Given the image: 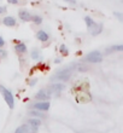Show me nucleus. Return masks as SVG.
<instances>
[{
  "mask_svg": "<svg viewBox=\"0 0 123 133\" xmlns=\"http://www.w3.org/2000/svg\"><path fill=\"white\" fill-rule=\"evenodd\" d=\"M71 74H73V68H67V69L59 70L51 77V81H68L70 79Z\"/></svg>",
  "mask_w": 123,
  "mask_h": 133,
  "instance_id": "obj_1",
  "label": "nucleus"
},
{
  "mask_svg": "<svg viewBox=\"0 0 123 133\" xmlns=\"http://www.w3.org/2000/svg\"><path fill=\"white\" fill-rule=\"evenodd\" d=\"M0 91H1V93H3V97H4V99H5V102L7 103V105H9V108L13 109V107H15V99H13V96H12L11 91L6 90V88L3 87V86H0Z\"/></svg>",
  "mask_w": 123,
  "mask_h": 133,
  "instance_id": "obj_2",
  "label": "nucleus"
},
{
  "mask_svg": "<svg viewBox=\"0 0 123 133\" xmlns=\"http://www.w3.org/2000/svg\"><path fill=\"white\" fill-rule=\"evenodd\" d=\"M86 61L89 63H100L103 61V55L99 51H92L86 56Z\"/></svg>",
  "mask_w": 123,
  "mask_h": 133,
  "instance_id": "obj_3",
  "label": "nucleus"
},
{
  "mask_svg": "<svg viewBox=\"0 0 123 133\" xmlns=\"http://www.w3.org/2000/svg\"><path fill=\"white\" fill-rule=\"evenodd\" d=\"M64 88H65V86H64L63 84H53V85H51V86H49V88L48 90H47V95H59L60 92L63 91Z\"/></svg>",
  "mask_w": 123,
  "mask_h": 133,
  "instance_id": "obj_4",
  "label": "nucleus"
},
{
  "mask_svg": "<svg viewBox=\"0 0 123 133\" xmlns=\"http://www.w3.org/2000/svg\"><path fill=\"white\" fill-rule=\"evenodd\" d=\"M49 102L46 101V102H36L35 104H34V108L35 110H42V111H47L49 109Z\"/></svg>",
  "mask_w": 123,
  "mask_h": 133,
  "instance_id": "obj_5",
  "label": "nucleus"
},
{
  "mask_svg": "<svg viewBox=\"0 0 123 133\" xmlns=\"http://www.w3.org/2000/svg\"><path fill=\"white\" fill-rule=\"evenodd\" d=\"M89 32H91V34L93 35V36L100 34V33L103 32V24H102V23H98V24H97V23H94V24L89 28Z\"/></svg>",
  "mask_w": 123,
  "mask_h": 133,
  "instance_id": "obj_6",
  "label": "nucleus"
},
{
  "mask_svg": "<svg viewBox=\"0 0 123 133\" xmlns=\"http://www.w3.org/2000/svg\"><path fill=\"white\" fill-rule=\"evenodd\" d=\"M3 23L6 25V27H15V25L17 24L16 18L12 17V16H6V17L3 19Z\"/></svg>",
  "mask_w": 123,
  "mask_h": 133,
  "instance_id": "obj_7",
  "label": "nucleus"
},
{
  "mask_svg": "<svg viewBox=\"0 0 123 133\" xmlns=\"http://www.w3.org/2000/svg\"><path fill=\"white\" fill-rule=\"evenodd\" d=\"M49 97H51V96L47 95L46 90H41V91H39L38 93H36V96H35V98L38 99V101H40V102H46Z\"/></svg>",
  "mask_w": 123,
  "mask_h": 133,
  "instance_id": "obj_8",
  "label": "nucleus"
},
{
  "mask_svg": "<svg viewBox=\"0 0 123 133\" xmlns=\"http://www.w3.org/2000/svg\"><path fill=\"white\" fill-rule=\"evenodd\" d=\"M48 34L45 32V30H39V32L36 33V39L38 40H40V41H42V42H46L47 40H48Z\"/></svg>",
  "mask_w": 123,
  "mask_h": 133,
  "instance_id": "obj_9",
  "label": "nucleus"
},
{
  "mask_svg": "<svg viewBox=\"0 0 123 133\" xmlns=\"http://www.w3.org/2000/svg\"><path fill=\"white\" fill-rule=\"evenodd\" d=\"M18 16H19V18H21L22 21H30V18H32V15L29 14L27 10H21L19 11V14H18Z\"/></svg>",
  "mask_w": 123,
  "mask_h": 133,
  "instance_id": "obj_10",
  "label": "nucleus"
},
{
  "mask_svg": "<svg viewBox=\"0 0 123 133\" xmlns=\"http://www.w3.org/2000/svg\"><path fill=\"white\" fill-rule=\"evenodd\" d=\"M28 125L30 127H33V128H35L36 130V128L41 125V120H40L39 117H33V119H30L28 121Z\"/></svg>",
  "mask_w": 123,
  "mask_h": 133,
  "instance_id": "obj_11",
  "label": "nucleus"
},
{
  "mask_svg": "<svg viewBox=\"0 0 123 133\" xmlns=\"http://www.w3.org/2000/svg\"><path fill=\"white\" fill-rule=\"evenodd\" d=\"M15 49H16V51L19 52V53H25L27 52V45L23 44V42H18L17 45L15 46Z\"/></svg>",
  "mask_w": 123,
  "mask_h": 133,
  "instance_id": "obj_12",
  "label": "nucleus"
},
{
  "mask_svg": "<svg viewBox=\"0 0 123 133\" xmlns=\"http://www.w3.org/2000/svg\"><path fill=\"white\" fill-rule=\"evenodd\" d=\"M30 21H33L35 24H41L42 23V17L41 16H39V15H35V16H32Z\"/></svg>",
  "mask_w": 123,
  "mask_h": 133,
  "instance_id": "obj_13",
  "label": "nucleus"
},
{
  "mask_svg": "<svg viewBox=\"0 0 123 133\" xmlns=\"http://www.w3.org/2000/svg\"><path fill=\"white\" fill-rule=\"evenodd\" d=\"M84 22H86V24H87V28H88V29L91 28L92 25L95 23L94 19H93V18H91L89 16H86V17H84Z\"/></svg>",
  "mask_w": 123,
  "mask_h": 133,
  "instance_id": "obj_14",
  "label": "nucleus"
},
{
  "mask_svg": "<svg viewBox=\"0 0 123 133\" xmlns=\"http://www.w3.org/2000/svg\"><path fill=\"white\" fill-rule=\"evenodd\" d=\"M115 51H123V45H116L106 50V52H115Z\"/></svg>",
  "mask_w": 123,
  "mask_h": 133,
  "instance_id": "obj_15",
  "label": "nucleus"
},
{
  "mask_svg": "<svg viewBox=\"0 0 123 133\" xmlns=\"http://www.w3.org/2000/svg\"><path fill=\"white\" fill-rule=\"evenodd\" d=\"M32 58L33 59H39V58H41V53H40L39 50L34 49L32 51Z\"/></svg>",
  "mask_w": 123,
  "mask_h": 133,
  "instance_id": "obj_16",
  "label": "nucleus"
},
{
  "mask_svg": "<svg viewBox=\"0 0 123 133\" xmlns=\"http://www.w3.org/2000/svg\"><path fill=\"white\" fill-rule=\"evenodd\" d=\"M29 114H30L32 116H34V117H41L42 116V114L39 111V110H32Z\"/></svg>",
  "mask_w": 123,
  "mask_h": 133,
  "instance_id": "obj_17",
  "label": "nucleus"
},
{
  "mask_svg": "<svg viewBox=\"0 0 123 133\" xmlns=\"http://www.w3.org/2000/svg\"><path fill=\"white\" fill-rule=\"evenodd\" d=\"M60 52L63 53V55H68V47L65 45H62L60 46Z\"/></svg>",
  "mask_w": 123,
  "mask_h": 133,
  "instance_id": "obj_18",
  "label": "nucleus"
},
{
  "mask_svg": "<svg viewBox=\"0 0 123 133\" xmlns=\"http://www.w3.org/2000/svg\"><path fill=\"white\" fill-rule=\"evenodd\" d=\"M15 133H25V127H24V126L18 127L17 130L15 131Z\"/></svg>",
  "mask_w": 123,
  "mask_h": 133,
  "instance_id": "obj_19",
  "label": "nucleus"
},
{
  "mask_svg": "<svg viewBox=\"0 0 123 133\" xmlns=\"http://www.w3.org/2000/svg\"><path fill=\"white\" fill-rule=\"evenodd\" d=\"M0 57H1V58H6L7 57V51L0 49Z\"/></svg>",
  "mask_w": 123,
  "mask_h": 133,
  "instance_id": "obj_20",
  "label": "nucleus"
},
{
  "mask_svg": "<svg viewBox=\"0 0 123 133\" xmlns=\"http://www.w3.org/2000/svg\"><path fill=\"white\" fill-rule=\"evenodd\" d=\"M113 15H115V16H116V17L118 18V19H120L121 22H122V19H123V15L121 14V12H113Z\"/></svg>",
  "mask_w": 123,
  "mask_h": 133,
  "instance_id": "obj_21",
  "label": "nucleus"
},
{
  "mask_svg": "<svg viewBox=\"0 0 123 133\" xmlns=\"http://www.w3.org/2000/svg\"><path fill=\"white\" fill-rule=\"evenodd\" d=\"M36 82H38V79H33V80L29 82V86H32V87H33V86H34Z\"/></svg>",
  "mask_w": 123,
  "mask_h": 133,
  "instance_id": "obj_22",
  "label": "nucleus"
},
{
  "mask_svg": "<svg viewBox=\"0 0 123 133\" xmlns=\"http://www.w3.org/2000/svg\"><path fill=\"white\" fill-rule=\"evenodd\" d=\"M6 12V7L5 6H0V14H5Z\"/></svg>",
  "mask_w": 123,
  "mask_h": 133,
  "instance_id": "obj_23",
  "label": "nucleus"
},
{
  "mask_svg": "<svg viewBox=\"0 0 123 133\" xmlns=\"http://www.w3.org/2000/svg\"><path fill=\"white\" fill-rule=\"evenodd\" d=\"M64 1H67V3L71 4V5H76V0H64Z\"/></svg>",
  "mask_w": 123,
  "mask_h": 133,
  "instance_id": "obj_24",
  "label": "nucleus"
},
{
  "mask_svg": "<svg viewBox=\"0 0 123 133\" xmlns=\"http://www.w3.org/2000/svg\"><path fill=\"white\" fill-rule=\"evenodd\" d=\"M7 3L9 4H12V5H16L18 3V0H7Z\"/></svg>",
  "mask_w": 123,
  "mask_h": 133,
  "instance_id": "obj_25",
  "label": "nucleus"
},
{
  "mask_svg": "<svg viewBox=\"0 0 123 133\" xmlns=\"http://www.w3.org/2000/svg\"><path fill=\"white\" fill-rule=\"evenodd\" d=\"M4 45H5V40L0 36V47H4Z\"/></svg>",
  "mask_w": 123,
  "mask_h": 133,
  "instance_id": "obj_26",
  "label": "nucleus"
},
{
  "mask_svg": "<svg viewBox=\"0 0 123 133\" xmlns=\"http://www.w3.org/2000/svg\"><path fill=\"white\" fill-rule=\"evenodd\" d=\"M60 62H62V59H60V58H56V59H54V63H60Z\"/></svg>",
  "mask_w": 123,
  "mask_h": 133,
  "instance_id": "obj_27",
  "label": "nucleus"
}]
</instances>
